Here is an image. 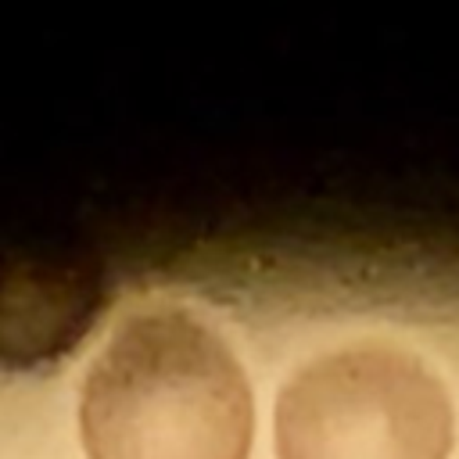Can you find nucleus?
<instances>
[{"instance_id": "nucleus-2", "label": "nucleus", "mask_w": 459, "mask_h": 459, "mask_svg": "<svg viewBox=\"0 0 459 459\" xmlns=\"http://www.w3.org/2000/svg\"><path fill=\"white\" fill-rule=\"evenodd\" d=\"M276 452L280 459H448L452 402L405 351H330L280 391Z\"/></svg>"}, {"instance_id": "nucleus-1", "label": "nucleus", "mask_w": 459, "mask_h": 459, "mask_svg": "<svg viewBox=\"0 0 459 459\" xmlns=\"http://www.w3.org/2000/svg\"><path fill=\"white\" fill-rule=\"evenodd\" d=\"M90 459H247L251 387L226 341L179 308L118 323L82 384Z\"/></svg>"}]
</instances>
